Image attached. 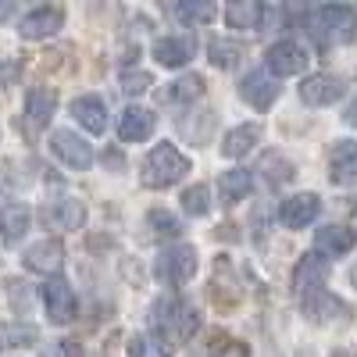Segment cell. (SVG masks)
I'll return each instance as SVG.
<instances>
[{
	"label": "cell",
	"instance_id": "cell-2",
	"mask_svg": "<svg viewBox=\"0 0 357 357\" xmlns=\"http://www.w3.org/2000/svg\"><path fill=\"white\" fill-rule=\"evenodd\" d=\"M311 33L321 47H340L357 36V11L347 4H325L311 15Z\"/></svg>",
	"mask_w": 357,
	"mask_h": 357
},
{
	"label": "cell",
	"instance_id": "cell-33",
	"mask_svg": "<svg viewBox=\"0 0 357 357\" xmlns=\"http://www.w3.org/2000/svg\"><path fill=\"white\" fill-rule=\"evenodd\" d=\"M43 357H79V343H72V340H57V343H50V347L43 350Z\"/></svg>",
	"mask_w": 357,
	"mask_h": 357
},
{
	"label": "cell",
	"instance_id": "cell-36",
	"mask_svg": "<svg viewBox=\"0 0 357 357\" xmlns=\"http://www.w3.org/2000/svg\"><path fill=\"white\" fill-rule=\"evenodd\" d=\"M343 118H347V126H357V100L347 107V114H343Z\"/></svg>",
	"mask_w": 357,
	"mask_h": 357
},
{
	"label": "cell",
	"instance_id": "cell-23",
	"mask_svg": "<svg viewBox=\"0 0 357 357\" xmlns=\"http://www.w3.org/2000/svg\"><path fill=\"white\" fill-rule=\"evenodd\" d=\"M304 314L311 318V321H329V318H340V314H347V304L343 301H336L333 293H314V296H304Z\"/></svg>",
	"mask_w": 357,
	"mask_h": 357
},
{
	"label": "cell",
	"instance_id": "cell-7",
	"mask_svg": "<svg viewBox=\"0 0 357 357\" xmlns=\"http://www.w3.org/2000/svg\"><path fill=\"white\" fill-rule=\"evenodd\" d=\"M307 50L301 43H293V40H282V43H272L264 54V65L268 72H275V75H301L307 68Z\"/></svg>",
	"mask_w": 357,
	"mask_h": 357
},
{
	"label": "cell",
	"instance_id": "cell-6",
	"mask_svg": "<svg viewBox=\"0 0 357 357\" xmlns=\"http://www.w3.org/2000/svg\"><path fill=\"white\" fill-rule=\"evenodd\" d=\"M50 151L61 158L68 168H75V172H86L89 165H93V146H89L82 136L68 132V129H57L50 136Z\"/></svg>",
	"mask_w": 357,
	"mask_h": 357
},
{
	"label": "cell",
	"instance_id": "cell-5",
	"mask_svg": "<svg viewBox=\"0 0 357 357\" xmlns=\"http://www.w3.org/2000/svg\"><path fill=\"white\" fill-rule=\"evenodd\" d=\"M43 307H47V318L54 321V325H68L72 318H75V293H72V286L65 282V279H47L43 282Z\"/></svg>",
	"mask_w": 357,
	"mask_h": 357
},
{
	"label": "cell",
	"instance_id": "cell-37",
	"mask_svg": "<svg viewBox=\"0 0 357 357\" xmlns=\"http://www.w3.org/2000/svg\"><path fill=\"white\" fill-rule=\"evenodd\" d=\"M336 357H347V354H336Z\"/></svg>",
	"mask_w": 357,
	"mask_h": 357
},
{
	"label": "cell",
	"instance_id": "cell-8",
	"mask_svg": "<svg viewBox=\"0 0 357 357\" xmlns=\"http://www.w3.org/2000/svg\"><path fill=\"white\" fill-rule=\"evenodd\" d=\"M57 111V93L50 86H36V89H29V97H25V129L29 132H43L50 126V118Z\"/></svg>",
	"mask_w": 357,
	"mask_h": 357
},
{
	"label": "cell",
	"instance_id": "cell-13",
	"mask_svg": "<svg viewBox=\"0 0 357 357\" xmlns=\"http://www.w3.org/2000/svg\"><path fill=\"white\" fill-rule=\"evenodd\" d=\"M65 264V247L57 240H40L25 250V268L29 272H40V275H57Z\"/></svg>",
	"mask_w": 357,
	"mask_h": 357
},
{
	"label": "cell",
	"instance_id": "cell-17",
	"mask_svg": "<svg viewBox=\"0 0 357 357\" xmlns=\"http://www.w3.org/2000/svg\"><path fill=\"white\" fill-rule=\"evenodd\" d=\"M329 178L336 186H350L357 183V143L354 139H340L329 154Z\"/></svg>",
	"mask_w": 357,
	"mask_h": 357
},
{
	"label": "cell",
	"instance_id": "cell-30",
	"mask_svg": "<svg viewBox=\"0 0 357 357\" xmlns=\"http://www.w3.org/2000/svg\"><path fill=\"white\" fill-rule=\"evenodd\" d=\"M243 57V47L240 43H229V40H215L211 43V65L215 68H236Z\"/></svg>",
	"mask_w": 357,
	"mask_h": 357
},
{
	"label": "cell",
	"instance_id": "cell-21",
	"mask_svg": "<svg viewBox=\"0 0 357 357\" xmlns=\"http://www.w3.org/2000/svg\"><path fill=\"white\" fill-rule=\"evenodd\" d=\"M29 222H33V215H29L25 204H8L4 211H0V236H4L8 243H18L29 232Z\"/></svg>",
	"mask_w": 357,
	"mask_h": 357
},
{
	"label": "cell",
	"instance_id": "cell-12",
	"mask_svg": "<svg viewBox=\"0 0 357 357\" xmlns=\"http://www.w3.org/2000/svg\"><path fill=\"white\" fill-rule=\"evenodd\" d=\"M61 22H65L61 8H36L18 22V33H22V40H47L61 29Z\"/></svg>",
	"mask_w": 357,
	"mask_h": 357
},
{
	"label": "cell",
	"instance_id": "cell-31",
	"mask_svg": "<svg viewBox=\"0 0 357 357\" xmlns=\"http://www.w3.org/2000/svg\"><path fill=\"white\" fill-rule=\"evenodd\" d=\"M146 225L154 229V236H165V240H175V236L183 232V222H178L175 215H168V211H158V207L146 215Z\"/></svg>",
	"mask_w": 357,
	"mask_h": 357
},
{
	"label": "cell",
	"instance_id": "cell-19",
	"mask_svg": "<svg viewBox=\"0 0 357 357\" xmlns=\"http://www.w3.org/2000/svg\"><path fill=\"white\" fill-rule=\"evenodd\" d=\"M193 57V40L190 36H161L154 43V61L165 68H178Z\"/></svg>",
	"mask_w": 357,
	"mask_h": 357
},
{
	"label": "cell",
	"instance_id": "cell-15",
	"mask_svg": "<svg viewBox=\"0 0 357 357\" xmlns=\"http://www.w3.org/2000/svg\"><path fill=\"white\" fill-rule=\"evenodd\" d=\"M240 93L247 104H254L257 111H268L279 97V82L272 79V72H250L243 82H240Z\"/></svg>",
	"mask_w": 357,
	"mask_h": 357
},
{
	"label": "cell",
	"instance_id": "cell-29",
	"mask_svg": "<svg viewBox=\"0 0 357 357\" xmlns=\"http://www.w3.org/2000/svg\"><path fill=\"white\" fill-rule=\"evenodd\" d=\"M183 211H186L190 218H200V215H207V211H211V190H207L204 183L190 186V190L183 193Z\"/></svg>",
	"mask_w": 357,
	"mask_h": 357
},
{
	"label": "cell",
	"instance_id": "cell-34",
	"mask_svg": "<svg viewBox=\"0 0 357 357\" xmlns=\"http://www.w3.org/2000/svg\"><path fill=\"white\" fill-rule=\"evenodd\" d=\"M215 357H250V350H247V343H236V340H229Z\"/></svg>",
	"mask_w": 357,
	"mask_h": 357
},
{
	"label": "cell",
	"instance_id": "cell-32",
	"mask_svg": "<svg viewBox=\"0 0 357 357\" xmlns=\"http://www.w3.org/2000/svg\"><path fill=\"white\" fill-rule=\"evenodd\" d=\"M151 75L146 72H126L122 75V93H129V97H139V93H146V89H151Z\"/></svg>",
	"mask_w": 357,
	"mask_h": 357
},
{
	"label": "cell",
	"instance_id": "cell-3",
	"mask_svg": "<svg viewBox=\"0 0 357 357\" xmlns=\"http://www.w3.org/2000/svg\"><path fill=\"white\" fill-rule=\"evenodd\" d=\"M151 318H154V325L161 329V336L172 333V336H178V340H186V336L197 333V314L190 311V304L178 301V296H165V301H158V304L151 307ZM165 340H168V336H165Z\"/></svg>",
	"mask_w": 357,
	"mask_h": 357
},
{
	"label": "cell",
	"instance_id": "cell-26",
	"mask_svg": "<svg viewBox=\"0 0 357 357\" xmlns=\"http://www.w3.org/2000/svg\"><path fill=\"white\" fill-rule=\"evenodd\" d=\"M129 357H172V343L161 333H143L129 340Z\"/></svg>",
	"mask_w": 357,
	"mask_h": 357
},
{
	"label": "cell",
	"instance_id": "cell-28",
	"mask_svg": "<svg viewBox=\"0 0 357 357\" xmlns=\"http://www.w3.org/2000/svg\"><path fill=\"white\" fill-rule=\"evenodd\" d=\"M200 93H204V79H200V75L175 79V82L168 86V100H172V104H190V100H197Z\"/></svg>",
	"mask_w": 357,
	"mask_h": 357
},
{
	"label": "cell",
	"instance_id": "cell-22",
	"mask_svg": "<svg viewBox=\"0 0 357 357\" xmlns=\"http://www.w3.org/2000/svg\"><path fill=\"white\" fill-rule=\"evenodd\" d=\"M257 139H261V126H257V122L240 126V129H232V132L225 136L222 154H225V158H243V154H250L254 146H257Z\"/></svg>",
	"mask_w": 357,
	"mask_h": 357
},
{
	"label": "cell",
	"instance_id": "cell-20",
	"mask_svg": "<svg viewBox=\"0 0 357 357\" xmlns=\"http://www.w3.org/2000/svg\"><path fill=\"white\" fill-rule=\"evenodd\" d=\"M72 114H75V122L82 129L97 132V136L107 129V104L100 97H79V100H72Z\"/></svg>",
	"mask_w": 357,
	"mask_h": 357
},
{
	"label": "cell",
	"instance_id": "cell-10",
	"mask_svg": "<svg viewBox=\"0 0 357 357\" xmlns=\"http://www.w3.org/2000/svg\"><path fill=\"white\" fill-rule=\"evenodd\" d=\"M318 211H321V200L314 193H296V197L279 204V222L286 229H304L318 218Z\"/></svg>",
	"mask_w": 357,
	"mask_h": 357
},
{
	"label": "cell",
	"instance_id": "cell-9",
	"mask_svg": "<svg viewBox=\"0 0 357 357\" xmlns=\"http://www.w3.org/2000/svg\"><path fill=\"white\" fill-rule=\"evenodd\" d=\"M325 279H329V261L318 257V254H304L301 264H296V272H293V286L301 296H314L321 293Z\"/></svg>",
	"mask_w": 357,
	"mask_h": 357
},
{
	"label": "cell",
	"instance_id": "cell-4",
	"mask_svg": "<svg viewBox=\"0 0 357 357\" xmlns=\"http://www.w3.org/2000/svg\"><path fill=\"white\" fill-rule=\"evenodd\" d=\"M154 272H158V279H165L172 286L190 282L193 272H197V250L193 247H168V250H161Z\"/></svg>",
	"mask_w": 357,
	"mask_h": 357
},
{
	"label": "cell",
	"instance_id": "cell-25",
	"mask_svg": "<svg viewBox=\"0 0 357 357\" xmlns=\"http://www.w3.org/2000/svg\"><path fill=\"white\" fill-rule=\"evenodd\" d=\"M218 193L225 204H240L247 193H250V172L247 168H232L218 178Z\"/></svg>",
	"mask_w": 357,
	"mask_h": 357
},
{
	"label": "cell",
	"instance_id": "cell-27",
	"mask_svg": "<svg viewBox=\"0 0 357 357\" xmlns=\"http://www.w3.org/2000/svg\"><path fill=\"white\" fill-rule=\"evenodd\" d=\"M172 11H175V18L183 25H197V22H211L215 18V4H204V0H178Z\"/></svg>",
	"mask_w": 357,
	"mask_h": 357
},
{
	"label": "cell",
	"instance_id": "cell-1",
	"mask_svg": "<svg viewBox=\"0 0 357 357\" xmlns=\"http://www.w3.org/2000/svg\"><path fill=\"white\" fill-rule=\"evenodd\" d=\"M186 172H190V158L178 151L175 143H158L154 151L146 154V161H143V186L168 190V186H175Z\"/></svg>",
	"mask_w": 357,
	"mask_h": 357
},
{
	"label": "cell",
	"instance_id": "cell-16",
	"mask_svg": "<svg viewBox=\"0 0 357 357\" xmlns=\"http://www.w3.org/2000/svg\"><path fill=\"white\" fill-rule=\"evenodd\" d=\"M154 126L158 118L146 107H126L122 118H118V136H122V143H143L154 136Z\"/></svg>",
	"mask_w": 357,
	"mask_h": 357
},
{
	"label": "cell",
	"instance_id": "cell-18",
	"mask_svg": "<svg viewBox=\"0 0 357 357\" xmlns=\"http://www.w3.org/2000/svg\"><path fill=\"white\" fill-rule=\"evenodd\" d=\"M357 247V232L347 229V225H325L314 232V250L325 254V257H340V254H350Z\"/></svg>",
	"mask_w": 357,
	"mask_h": 357
},
{
	"label": "cell",
	"instance_id": "cell-35",
	"mask_svg": "<svg viewBox=\"0 0 357 357\" xmlns=\"http://www.w3.org/2000/svg\"><path fill=\"white\" fill-rule=\"evenodd\" d=\"M11 15H15V4H11V0H0V22L11 18Z\"/></svg>",
	"mask_w": 357,
	"mask_h": 357
},
{
	"label": "cell",
	"instance_id": "cell-11",
	"mask_svg": "<svg viewBox=\"0 0 357 357\" xmlns=\"http://www.w3.org/2000/svg\"><path fill=\"white\" fill-rule=\"evenodd\" d=\"M40 218H43V225L47 229H82V222H86V207H82V200H72V197H65V200H50L43 211H40Z\"/></svg>",
	"mask_w": 357,
	"mask_h": 357
},
{
	"label": "cell",
	"instance_id": "cell-24",
	"mask_svg": "<svg viewBox=\"0 0 357 357\" xmlns=\"http://www.w3.org/2000/svg\"><path fill=\"white\" fill-rule=\"evenodd\" d=\"M261 15H264V8L257 4V0H232V4L225 8V22L232 29H257Z\"/></svg>",
	"mask_w": 357,
	"mask_h": 357
},
{
	"label": "cell",
	"instance_id": "cell-14",
	"mask_svg": "<svg viewBox=\"0 0 357 357\" xmlns=\"http://www.w3.org/2000/svg\"><path fill=\"white\" fill-rule=\"evenodd\" d=\"M343 97V79L336 75H311L301 82V100L311 107H329Z\"/></svg>",
	"mask_w": 357,
	"mask_h": 357
}]
</instances>
